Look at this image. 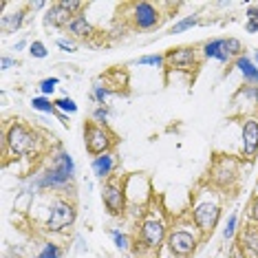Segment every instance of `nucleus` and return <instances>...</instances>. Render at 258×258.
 <instances>
[{
	"instance_id": "nucleus-1",
	"label": "nucleus",
	"mask_w": 258,
	"mask_h": 258,
	"mask_svg": "<svg viewBox=\"0 0 258 258\" xmlns=\"http://www.w3.org/2000/svg\"><path fill=\"white\" fill-rule=\"evenodd\" d=\"M75 174H78V166H75L73 155L64 148L62 144H55L46 155V163L31 172L25 181V185L31 192L38 195H71L75 192Z\"/></svg>"
},
{
	"instance_id": "nucleus-2",
	"label": "nucleus",
	"mask_w": 258,
	"mask_h": 258,
	"mask_svg": "<svg viewBox=\"0 0 258 258\" xmlns=\"http://www.w3.org/2000/svg\"><path fill=\"white\" fill-rule=\"evenodd\" d=\"M170 225H172V221L168 219L166 210L161 208V203H157V199H152L137 219V232H135L137 251H135V254L137 256L139 254H148V256L159 254V251L166 247Z\"/></svg>"
},
{
	"instance_id": "nucleus-3",
	"label": "nucleus",
	"mask_w": 258,
	"mask_h": 258,
	"mask_svg": "<svg viewBox=\"0 0 258 258\" xmlns=\"http://www.w3.org/2000/svg\"><path fill=\"white\" fill-rule=\"evenodd\" d=\"M44 135L22 119H7L3 126V155L9 159H38L44 155Z\"/></svg>"
},
{
	"instance_id": "nucleus-4",
	"label": "nucleus",
	"mask_w": 258,
	"mask_h": 258,
	"mask_svg": "<svg viewBox=\"0 0 258 258\" xmlns=\"http://www.w3.org/2000/svg\"><path fill=\"white\" fill-rule=\"evenodd\" d=\"M223 208H225V192L216 190L208 181H203V183L195 187L187 216L192 219V223L197 225V230L201 232L203 238L212 236V232L219 227L223 219Z\"/></svg>"
},
{
	"instance_id": "nucleus-5",
	"label": "nucleus",
	"mask_w": 258,
	"mask_h": 258,
	"mask_svg": "<svg viewBox=\"0 0 258 258\" xmlns=\"http://www.w3.org/2000/svg\"><path fill=\"white\" fill-rule=\"evenodd\" d=\"M78 221V203L71 195H46L40 230L44 234H64Z\"/></svg>"
},
{
	"instance_id": "nucleus-6",
	"label": "nucleus",
	"mask_w": 258,
	"mask_h": 258,
	"mask_svg": "<svg viewBox=\"0 0 258 258\" xmlns=\"http://www.w3.org/2000/svg\"><path fill=\"white\" fill-rule=\"evenodd\" d=\"M203 240L205 238L197 230V225L192 223L190 216H181V219L172 221V225H170V234L163 249L172 258H192Z\"/></svg>"
},
{
	"instance_id": "nucleus-7",
	"label": "nucleus",
	"mask_w": 258,
	"mask_h": 258,
	"mask_svg": "<svg viewBox=\"0 0 258 258\" xmlns=\"http://www.w3.org/2000/svg\"><path fill=\"white\" fill-rule=\"evenodd\" d=\"M168 5L166 3H128L126 9H128V16L126 20L131 22V29L133 31H155L163 25V20L168 18L163 14Z\"/></svg>"
},
{
	"instance_id": "nucleus-8",
	"label": "nucleus",
	"mask_w": 258,
	"mask_h": 258,
	"mask_svg": "<svg viewBox=\"0 0 258 258\" xmlns=\"http://www.w3.org/2000/svg\"><path fill=\"white\" fill-rule=\"evenodd\" d=\"M238 177H240V161L232 155H216L214 161L210 163V170H208V183L214 185L216 190L221 192H230L236 187L238 183Z\"/></svg>"
},
{
	"instance_id": "nucleus-9",
	"label": "nucleus",
	"mask_w": 258,
	"mask_h": 258,
	"mask_svg": "<svg viewBox=\"0 0 258 258\" xmlns=\"http://www.w3.org/2000/svg\"><path fill=\"white\" fill-rule=\"evenodd\" d=\"M99 195H102V203H104V208H106V212L113 216V219L126 216L128 208H131V205H128V192H126V177L115 174L113 179L104 181Z\"/></svg>"
},
{
	"instance_id": "nucleus-10",
	"label": "nucleus",
	"mask_w": 258,
	"mask_h": 258,
	"mask_svg": "<svg viewBox=\"0 0 258 258\" xmlns=\"http://www.w3.org/2000/svg\"><path fill=\"white\" fill-rule=\"evenodd\" d=\"M201 62H203L201 46H197V44H181V46H172V49L166 51L168 71L195 75L201 69Z\"/></svg>"
},
{
	"instance_id": "nucleus-11",
	"label": "nucleus",
	"mask_w": 258,
	"mask_h": 258,
	"mask_svg": "<svg viewBox=\"0 0 258 258\" xmlns=\"http://www.w3.org/2000/svg\"><path fill=\"white\" fill-rule=\"evenodd\" d=\"M84 9L86 5L80 0H57V3H51V7L44 11L42 25L44 29H53V31H67L71 20L84 14Z\"/></svg>"
},
{
	"instance_id": "nucleus-12",
	"label": "nucleus",
	"mask_w": 258,
	"mask_h": 258,
	"mask_svg": "<svg viewBox=\"0 0 258 258\" xmlns=\"http://www.w3.org/2000/svg\"><path fill=\"white\" fill-rule=\"evenodd\" d=\"M84 146L91 157L106 155V152L115 150L117 146V135L110 131V126H102L95 121H84Z\"/></svg>"
},
{
	"instance_id": "nucleus-13",
	"label": "nucleus",
	"mask_w": 258,
	"mask_h": 258,
	"mask_svg": "<svg viewBox=\"0 0 258 258\" xmlns=\"http://www.w3.org/2000/svg\"><path fill=\"white\" fill-rule=\"evenodd\" d=\"M238 155L243 157L245 161H254L258 157V115L240 117Z\"/></svg>"
},
{
	"instance_id": "nucleus-14",
	"label": "nucleus",
	"mask_w": 258,
	"mask_h": 258,
	"mask_svg": "<svg viewBox=\"0 0 258 258\" xmlns=\"http://www.w3.org/2000/svg\"><path fill=\"white\" fill-rule=\"evenodd\" d=\"M117 168H119V155L115 150L106 152V155H99V157H93L91 159V172L97 181H108L115 177Z\"/></svg>"
},
{
	"instance_id": "nucleus-15",
	"label": "nucleus",
	"mask_w": 258,
	"mask_h": 258,
	"mask_svg": "<svg viewBox=\"0 0 258 258\" xmlns=\"http://www.w3.org/2000/svg\"><path fill=\"white\" fill-rule=\"evenodd\" d=\"M236 251L245 258H258V225L247 223L236 236Z\"/></svg>"
},
{
	"instance_id": "nucleus-16",
	"label": "nucleus",
	"mask_w": 258,
	"mask_h": 258,
	"mask_svg": "<svg viewBox=\"0 0 258 258\" xmlns=\"http://www.w3.org/2000/svg\"><path fill=\"white\" fill-rule=\"evenodd\" d=\"M67 36L75 40V42H91V40L97 36V29L86 18V14H80V16H75L71 20V25L67 27Z\"/></svg>"
},
{
	"instance_id": "nucleus-17",
	"label": "nucleus",
	"mask_w": 258,
	"mask_h": 258,
	"mask_svg": "<svg viewBox=\"0 0 258 258\" xmlns=\"http://www.w3.org/2000/svg\"><path fill=\"white\" fill-rule=\"evenodd\" d=\"M27 16H29V7L27 5H22L16 11H5L3 16H0V31H3V36H11V33L20 31L22 25L27 22Z\"/></svg>"
},
{
	"instance_id": "nucleus-18",
	"label": "nucleus",
	"mask_w": 258,
	"mask_h": 258,
	"mask_svg": "<svg viewBox=\"0 0 258 258\" xmlns=\"http://www.w3.org/2000/svg\"><path fill=\"white\" fill-rule=\"evenodd\" d=\"M201 55L203 60H216L221 64H232L234 60L225 51V38H210L201 44Z\"/></svg>"
},
{
	"instance_id": "nucleus-19",
	"label": "nucleus",
	"mask_w": 258,
	"mask_h": 258,
	"mask_svg": "<svg viewBox=\"0 0 258 258\" xmlns=\"http://www.w3.org/2000/svg\"><path fill=\"white\" fill-rule=\"evenodd\" d=\"M232 69H236L238 75L243 78L245 86H258V67L249 55H240L232 62Z\"/></svg>"
},
{
	"instance_id": "nucleus-20",
	"label": "nucleus",
	"mask_w": 258,
	"mask_h": 258,
	"mask_svg": "<svg viewBox=\"0 0 258 258\" xmlns=\"http://www.w3.org/2000/svg\"><path fill=\"white\" fill-rule=\"evenodd\" d=\"M199 25H201V16H199V14L183 16V18H179L172 27L168 29V33H170V36H179V33H185V31H190V29H195Z\"/></svg>"
},
{
	"instance_id": "nucleus-21",
	"label": "nucleus",
	"mask_w": 258,
	"mask_h": 258,
	"mask_svg": "<svg viewBox=\"0 0 258 258\" xmlns=\"http://www.w3.org/2000/svg\"><path fill=\"white\" fill-rule=\"evenodd\" d=\"M113 89L106 84V82H95L91 89V99L95 102V106H108V97L113 95Z\"/></svg>"
},
{
	"instance_id": "nucleus-22",
	"label": "nucleus",
	"mask_w": 258,
	"mask_h": 258,
	"mask_svg": "<svg viewBox=\"0 0 258 258\" xmlns=\"http://www.w3.org/2000/svg\"><path fill=\"white\" fill-rule=\"evenodd\" d=\"M33 258H64V247L55 240H44L33 254Z\"/></svg>"
},
{
	"instance_id": "nucleus-23",
	"label": "nucleus",
	"mask_w": 258,
	"mask_h": 258,
	"mask_svg": "<svg viewBox=\"0 0 258 258\" xmlns=\"http://www.w3.org/2000/svg\"><path fill=\"white\" fill-rule=\"evenodd\" d=\"M108 234H110V238H113L115 249H119V251H131V249H133L135 238L128 236L124 230H119V227H110Z\"/></svg>"
},
{
	"instance_id": "nucleus-24",
	"label": "nucleus",
	"mask_w": 258,
	"mask_h": 258,
	"mask_svg": "<svg viewBox=\"0 0 258 258\" xmlns=\"http://www.w3.org/2000/svg\"><path fill=\"white\" fill-rule=\"evenodd\" d=\"M238 230H240V227H238V212H232V214L225 219V223H223L221 238L225 240V243H232V240H236Z\"/></svg>"
},
{
	"instance_id": "nucleus-25",
	"label": "nucleus",
	"mask_w": 258,
	"mask_h": 258,
	"mask_svg": "<svg viewBox=\"0 0 258 258\" xmlns=\"http://www.w3.org/2000/svg\"><path fill=\"white\" fill-rule=\"evenodd\" d=\"M131 64H135V67L166 69V53H148V55H139L137 60H133Z\"/></svg>"
},
{
	"instance_id": "nucleus-26",
	"label": "nucleus",
	"mask_w": 258,
	"mask_h": 258,
	"mask_svg": "<svg viewBox=\"0 0 258 258\" xmlns=\"http://www.w3.org/2000/svg\"><path fill=\"white\" fill-rule=\"evenodd\" d=\"M31 108L38 110V113H44V115H55L57 108H55V102L51 97H44V95H36L31 97Z\"/></svg>"
},
{
	"instance_id": "nucleus-27",
	"label": "nucleus",
	"mask_w": 258,
	"mask_h": 258,
	"mask_svg": "<svg viewBox=\"0 0 258 258\" xmlns=\"http://www.w3.org/2000/svg\"><path fill=\"white\" fill-rule=\"evenodd\" d=\"M55 102V108L60 110V113H67V115H75L80 110V106H78V102L71 97V95H64V97H57V99H53Z\"/></svg>"
},
{
	"instance_id": "nucleus-28",
	"label": "nucleus",
	"mask_w": 258,
	"mask_h": 258,
	"mask_svg": "<svg viewBox=\"0 0 258 258\" xmlns=\"http://www.w3.org/2000/svg\"><path fill=\"white\" fill-rule=\"evenodd\" d=\"M57 84H60V78H44V80H40L38 82V91H40V95H44V97H51L55 93L57 89Z\"/></svg>"
},
{
	"instance_id": "nucleus-29",
	"label": "nucleus",
	"mask_w": 258,
	"mask_h": 258,
	"mask_svg": "<svg viewBox=\"0 0 258 258\" xmlns=\"http://www.w3.org/2000/svg\"><path fill=\"white\" fill-rule=\"evenodd\" d=\"M110 115H113L110 106H95V108H93V113H91V121H95V124H102V126H108Z\"/></svg>"
},
{
	"instance_id": "nucleus-30",
	"label": "nucleus",
	"mask_w": 258,
	"mask_h": 258,
	"mask_svg": "<svg viewBox=\"0 0 258 258\" xmlns=\"http://www.w3.org/2000/svg\"><path fill=\"white\" fill-rule=\"evenodd\" d=\"M29 55H31L33 60H46V57H49V49H46V44L42 40H33V42L29 44Z\"/></svg>"
},
{
	"instance_id": "nucleus-31",
	"label": "nucleus",
	"mask_w": 258,
	"mask_h": 258,
	"mask_svg": "<svg viewBox=\"0 0 258 258\" xmlns=\"http://www.w3.org/2000/svg\"><path fill=\"white\" fill-rule=\"evenodd\" d=\"M225 51L230 53L232 60H236V57H240V55H245L243 42H240L238 38H225Z\"/></svg>"
},
{
	"instance_id": "nucleus-32",
	"label": "nucleus",
	"mask_w": 258,
	"mask_h": 258,
	"mask_svg": "<svg viewBox=\"0 0 258 258\" xmlns=\"http://www.w3.org/2000/svg\"><path fill=\"white\" fill-rule=\"evenodd\" d=\"M245 212H247V223H251V225H258V195H254L249 199Z\"/></svg>"
},
{
	"instance_id": "nucleus-33",
	"label": "nucleus",
	"mask_w": 258,
	"mask_h": 258,
	"mask_svg": "<svg viewBox=\"0 0 258 258\" xmlns=\"http://www.w3.org/2000/svg\"><path fill=\"white\" fill-rule=\"evenodd\" d=\"M55 44H57V49H62V51H64V53H78V42H75V40H71L69 36L57 38V40H55Z\"/></svg>"
},
{
	"instance_id": "nucleus-34",
	"label": "nucleus",
	"mask_w": 258,
	"mask_h": 258,
	"mask_svg": "<svg viewBox=\"0 0 258 258\" xmlns=\"http://www.w3.org/2000/svg\"><path fill=\"white\" fill-rule=\"evenodd\" d=\"M16 67H20V62L16 60V57H11L9 53H5L0 57V69H3V71H9V69H16Z\"/></svg>"
},
{
	"instance_id": "nucleus-35",
	"label": "nucleus",
	"mask_w": 258,
	"mask_h": 258,
	"mask_svg": "<svg viewBox=\"0 0 258 258\" xmlns=\"http://www.w3.org/2000/svg\"><path fill=\"white\" fill-rule=\"evenodd\" d=\"M254 18H258V5H249L245 9V20H254Z\"/></svg>"
},
{
	"instance_id": "nucleus-36",
	"label": "nucleus",
	"mask_w": 258,
	"mask_h": 258,
	"mask_svg": "<svg viewBox=\"0 0 258 258\" xmlns=\"http://www.w3.org/2000/svg\"><path fill=\"white\" fill-rule=\"evenodd\" d=\"M245 33H258V18L245 20Z\"/></svg>"
},
{
	"instance_id": "nucleus-37",
	"label": "nucleus",
	"mask_w": 258,
	"mask_h": 258,
	"mask_svg": "<svg viewBox=\"0 0 258 258\" xmlns=\"http://www.w3.org/2000/svg\"><path fill=\"white\" fill-rule=\"evenodd\" d=\"M55 117H57V121H60V124H62L64 128H69V126H71V115H67V113H60V110H57V113H55Z\"/></svg>"
},
{
	"instance_id": "nucleus-38",
	"label": "nucleus",
	"mask_w": 258,
	"mask_h": 258,
	"mask_svg": "<svg viewBox=\"0 0 258 258\" xmlns=\"http://www.w3.org/2000/svg\"><path fill=\"white\" fill-rule=\"evenodd\" d=\"M75 243H78V247H75V251H78V254H84V251L89 249V245H86V240L82 238V236L75 238Z\"/></svg>"
},
{
	"instance_id": "nucleus-39",
	"label": "nucleus",
	"mask_w": 258,
	"mask_h": 258,
	"mask_svg": "<svg viewBox=\"0 0 258 258\" xmlns=\"http://www.w3.org/2000/svg\"><path fill=\"white\" fill-rule=\"evenodd\" d=\"M29 44L31 42H27V40H18V42L14 44V51H25V49H29Z\"/></svg>"
},
{
	"instance_id": "nucleus-40",
	"label": "nucleus",
	"mask_w": 258,
	"mask_h": 258,
	"mask_svg": "<svg viewBox=\"0 0 258 258\" xmlns=\"http://www.w3.org/2000/svg\"><path fill=\"white\" fill-rule=\"evenodd\" d=\"M251 60H254V64H256V67H258V49L254 51V55H251Z\"/></svg>"
},
{
	"instance_id": "nucleus-41",
	"label": "nucleus",
	"mask_w": 258,
	"mask_h": 258,
	"mask_svg": "<svg viewBox=\"0 0 258 258\" xmlns=\"http://www.w3.org/2000/svg\"><path fill=\"white\" fill-rule=\"evenodd\" d=\"M230 258H245V256H240V254H238V251H236V249H234V251H232V254H230Z\"/></svg>"
},
{
	"instance_id": "nucleus-42",
	"label": "nucleus",
	"mask_w": 258,
	"mask_h": 258,
	"mask_svg": "<svg viewBox=\"0 0 258 258\" xmlns=\"http://www.w3.org/2000/svg\"><path fill=\"white\" fill-rule=\"evenodd\" d=\"M16 258H22V256H16Z\"/></svg>"
}]
</instances>
